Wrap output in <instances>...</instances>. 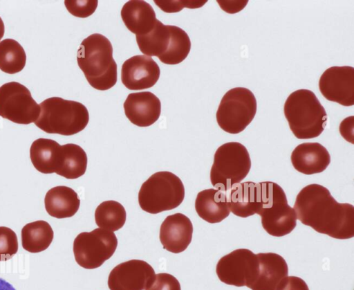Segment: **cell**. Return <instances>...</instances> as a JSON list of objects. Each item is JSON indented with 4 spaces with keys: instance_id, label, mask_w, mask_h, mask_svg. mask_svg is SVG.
I'll return each mask as SVG.
<instances>
[{
    "instance_id": "obj_16",
    "label": "cell",
    "mask_w": 354,
    "mask_h": 290,
    "mask_svg": "<svg viewBox=\"0 0 354 290\" xmlns=\"http://www.w3.org/2000/svg\"><path fill=\"white\" fill-rule=\"evenodd\" d=\"M127 118L138 127H149L156 123L161 112L159 98L149 91L131 93L124 102Z\"/></svg>"
},
{
    "instance_id": "obj_22",
    "label": "cell",
    "mask_w": 354,
    "mask_h": 290,
    "mask_svg": "<svg viewBox=\"0 0 354 290\" xmlns=\"http://www.w3.org/2000/svg\"><path fill=\"white\" fill-rule=\"evenodd\" d=\"M44 205L51 217L62 219L73 217L79 210L80 199L77 192L65 185L50 189L46 194Z\"/></svg>"
},
{
    "instance_id": "obj_34",
    "label": "cell",
    "mask_w": 354,
    "mask_h": 290,
    "mask_svg": "<svg viewBox=\"0 0 354 290\" xmlns=\"http://www.w3.org/2000/svg\"><path fill=\"white\" fill-rule=\"evenodd\" d=\"M277 290H309L306 282L297 276H287Z\"/></svg>"
},
{
    "instance_id": "obj_6",
    "label": "cell",
    "mask_w": 354,
    "mask_h": 290,
    "mask_svg": "<svg viewBox=\"0 0 354 290\" xmlns=\"http://www.w3.org/2000/svg\"><path fill=\"white\" fill-rule=\"evenodd\" d=\"M184 197L181 179L172 172L160 171L142 183L138 192V203L142 210L158 214L177 208Z\"/></svg>"
},
{
    "instance_id": "obj_13",
    "label": "cell",
    "mask_w": 354,
    "mask_h": 290,
    "mask_svg": "<svg viewBox=\"0 0 354 290\" xmlns=\"http://www.w3.org/2000/svg\"><path fill=\"white\" fill-rule=\"evenodd\" d=\"M155 276L153 267L141 260H131L115 266L108 278L110 290H145Z\"/></svg>"
},
{
    "instance_id": "obj_15",
    "label": "cell",
    "mask_w": 354,
    "mask_h": 290,
    "mask_svg": "<svg viewBox=\"0 0 354 290\" xmlns=\"http://www.w3.org/2000/svg\"><path fill=\"white\" fill-rule=\"evenodd\" d=\"M192 234L191 220L186 215L178 212L167 216L161 224L159 238L165 249L179 253L188 247Z\"/></svg>"
},
{
    "instance_id": "obj_31",
    "label": "cell",
    "mask_w": 354,
    "mask_h": 290,
    "mask_svg": "<svg viewBox=\"0 0 354 290\" xmlns=\"http://www.w3.org/2000/svg\"><path fill=\"white\" fill-rule=\"evenodd\" d=\"M97 0L76 1L66 0L64 4L68 11L75 17L86 18L91 16L96 10Z\"/></svg>"
},
{
    "instance_id": "obj_29",
    "label": "cell",
    "mask_w": 354,
    "mask_h": 290,
    "mask_svg": "<svg viewBox=\"0 0 354 290\" xmlns=\"http://www.w3.org/2000/svg\"><path fill=\"white\" fill-rule=\"evenodd\" d=\"M170 27V41L166 52L158 59L166 64H177L182 62L191 49V41L187 33L176 26Z\"/></svg>"
},
{
    "instance_id": "obj_5",
    "label": "cell",
    "mask_w": 354,
    "mask_h": 290,
    "mask_svg": "<svg viewBox=\"0 0 354 290\" xmlns=\"http://www.w3.org/2000/svg\"><path fill=\"white\" fill-rule=\"evenodd\" d=\"M259 205L257 215L263 229L270 235L282 237L290 233L297 225V215L288 203L286 193L277 183H259Z\"/></svg>"
},
{
    "instance_id": "obj_18",
    "label": "cell",
    "mask_w": 354,
    "mask_h": 290,
    "mask_svg": "<svg viewBox=\"0 0 354 290\" xmlns=\"http://www.w3.org/2000/svg\"><path fill=\"white\" fill-rule=\"evenodd\" d=\"M290 159L297 171L310 175L324 171L330 163V155L319 143H304L293 149Z\"/></svg>"
},
{
    "instance_id": "obj_33",
    "label": "cell",
    "mask_w": 354,
    "mask_h": 290,
    "mask_svg": "<svg viewBox=\"0 0 354 290\" xmlns=\"http://www.w3.org/2000/svg\"><path fill=\"white\" fill-rule=\"evenodd\" d=\"M206 2L207 1H154L156 5L167 13L179 12L184 8H198Z\"/></svg>"
},
{
    "instance_id": "obj_32",
    "label": "cell",
    "mask_w": 354,
    "mask_h": 290,
    "mask_svg": "<svg viewBox=\"0 0 354 290\" xmlns=\"http://www.w3.org/2000/svg\"><path fill=\"white\" fill-rule=\"evenodd\" d=\"M145 290H181L178 280L172 275L160 273L155 275L151 283Z\"/></svg>"
},
{
    "instance_id": "obj_23",
    "label": "cell",
    "mask_w": 354,
    "mask_h": 290,
    "mask_svg": "<svg viewBox=\"0 0 354 290\" xmlns=\"http://www.w3.org/2000/svg\"><path fill=\"white\" fill-rule=\"evenodd\" d=\"M227 192L226 194L229 209L234 215L246 218L257 213V183H239Z\"/></svg>"
},
{
    "instance_id": "obj_4",
    "label": "cell",
    "mask_w": 354,
    "mask_h": 290,
    "mask_svg": "<svg viewBox=\"0 0 354 290\" xmlns=\"http://www.w3.org/2000/svg\"><path fill=\"white\" fill-rule=\"evenodd\" d=\"M35 125L48 134L71 136L82 131L89 121L87 108L82 103L52 97L42 101Z\"/></svg>"
},
{
    "instance_id": "obj_9",
    "label": "cell",
    "mask_w": 354,
    "mask_h": 290,
    "mask_svg": "<svg viewBox=\"0 0 354 290\" xmlns=\"http://www.w3.org/2000/svg\"><path fill=\"white\" fill-rule=\"evenodd\" d=\"M117 246L118 239L112 231L95 228L91 232H82L73 242L75 260L82 268L97 269L112 257Z\"/></svg>"
},
{
    "instance_id": "obj_19",
    "label": "cell",
    "mask_w": 354,
    "mask_h": 290,
    "mask_svg": "<svg viewBox=\"0 0 354 290\" xmlns=\"http://www.w3.org/2000/svg\"><path fill=\"white\" fill-rule=\"evenodd\" d=\"M121 17L127 29L136 36L149 33L158 21L152 6L140 0H131L124 3L121 10Z\"/></svg>"
},
{
    "instance_id": "obj_30",
    "label": "cell",
    "mask_w": 354,
    "mask_h": 290,
    "mask_svg": "<svg viewBox=\"0 0 354 290\" xmlns=\"http://www.w3.org/2000/svg\"><path fill=\"white\" fill-rule=\"evenodd\" d=\"M16 233L10 228L0 226V261L11 259L18 251Z\"/></svg>"
},
{
    "instance_id": "obj_12",
    "label": "cell",
    "mask_w": 354,
    "mask_h": 290,
    "mask_svg": "<svg viewBox=\"0 0 354 290\" xmlns=\"http://www.w3.org/2000/svg\"><path fill=\"white\" fill-rule=\"evenodd\" d=\"M321 93L328 100L348 107L354 105V69L352 66H332L319 80Z\"/></svg>"
},
{
    "instance_id": "obj_3",
    "label": "cell",
    "mask_w": 354,
    "mask_h": 290,
    "mask_svg": "<svg viewBox=\"0 0 354 290\" xmlns=\"http://www.w3.org/2000/svg\"><path fill=\"white\" fill-rule=\"evenodd\" d=\"M283 112L291 132L299 139L316 138L325 129L326 110L310 90L291 93L285 102Z\"/></svg>"
},
{
    "instance_id": "obj_35",
    "label": "cell",
    "mask_w": 354,
    "mask_h": 290,
    "mask_svg": "<svg viewBox=\"0 0 354 290\" xmlns=\"http://www.w3.org/2000/svg\"><path fill=\"white\" fill-rule=\"evenodd\" d=\"M354 116H351L343 120L339 125V132L346 141L353 143Z\"/></svg>"
},
{
    "instance_id": "obj_17",
    "label": "cell",
    "mask_w": 354,
    "mask_h": 290,
    "mask_svg": "<svg viewBox=\"0 0 354 290\" xmlns=\"http://www.w3.org/2000/svg\"><path fill=\"white\" fill-rule=\"evenodd\" d=\"M257 277L250 289L252 290H277L288 276V267L284 258L274 253H259Z\"/></svg>"
},
{
    "instance_id": "obj_25",
    "label": "cell",
    "mask_w": 354,
    "mask_h": 290,
    "mask_svg": "<svg viewBox=\"0 0 354 290\" xmlns=\"http://www.w3.org/2000/svg\"><path fill=\"white\" fill-rule=\"evenodd\" d=\"M169 26L158 20L149 33L142 36H136L139 49L145 55L159 58L166 52L171 37Z\"/></svg>"
},
{
    "instance_id": "obj_37",
    "label": "cell",
    "mask_w": 354,
    "mask_h": 290,
    "mask_svg": "<svg viewBox=\"0 0 354 290\" xmlns=\"http://www.w3.org/2000/svg\"><path fill=\"white\" fill-rule=\"evenodd\" d=\"M0 290H16L14 287L0 278Z\"/></svg>"
},
{
    "instance_id": "obj_26",
    "label": "cell",
    "mask_w": 354,
    "mask_h": 290,
    "mask_svg": "<svg viewBox=\"0 0 354 290\" xmlns=\"http://www.w3.org/2000/svg\"><path fill=\"white\" fill-rule=\"evenodd\" d=\"M62 146L63 159L56 174L67 179H75L84 175L87 167L85 151L74 143H67Z\"/></svg>"
},
{
    "instance_id": "obj_14",
    "label": "cell",
    "mask_w": 354,
    "mask_h": 290,
    "mask_svg": "<svg viewBox=\"0 0 354 290\" xmlns=\"http://www.w3.org/2000/svg\"><path fill=\"white\" fill-rule=\"evenodd\" d=\"M160 69L158 64L145 55L133 56L123 63L121 80L130 90H143L152 87L159 79Z\"/></svg>"
},
{
    "instance_id": "obj_27",
    "label": "cell",
    "mask_w": 354,
    "mask_h": 290,
    "mask_svg": "<svg viewBox=\"0 0 354 290\" xmlns=\"http://www.w3.org/2000/svg\"><path fill=\"white\" fill-rule=\"evenodd\" d=\"M126 217L127 214L124 206L113 200L102 202L95 211L97 226L112 232L122 228L125 224Z\"/></svg>"
},
{
    "instance_id": "obj_28",
    "label": "cell",
    "mask_w": 354,
    "mask_h": 290,
    "mask_svg": "<svg viewBox=\"0 0 354 290\" xmlns=\"http://www.w3.org/2000/svg\"><path fill=\"white\" fill-rule=\"evenodd\" d=\"M26 62V52L18 42L10 38L0 42V70L15 74L22 71Z\"/></svg>"
},
{
    "instance_id": "obj_10",
    "label": "cell",
    "mask_w": 354,
    "mask_h": 290,
    "mask_svg": "<svg viewBox=\"0 0 354 290\" xmlns=\"http://www.w3.org/2000/svg\"><path fill=\"white\" fill-rule=\"evenodd\" d=\"M40 114V106L29 89L17 82L0 87V116L17 124L35 123Z\"/></svg>"
},
{
    "instance_id": "obj_38",
    "label": "cell",
    "mask_w": 354,
    "mask_h": 290,
    "mask_svg": "<svg viewBox=\"0 0 354 290\" xmlns=\"http://www.w3.org/2000/svg\"><path fill=\"white\" fill-rule=\"evenodd\" d=\"M4 32H5L4 24H3L2 19L0 17V40L3 37Z\"/></svg>"
},
{
    "instance_id": "obj_2",
    "label": "cell",
    "mask_w": 354,
    "mask_h": 290,
    "mask_svg": "<svg viewBox=\"0 0 354 290\" xmlns=\"http://www.w3.org/2000/svg\"><path fill=\"white\" fill-rule=\"evenodd\" d=\"M77 61L93 88L106 91L115 84L118 66L112 44L105 36L94 33L85 38L78 48Z\"/></svg>"
},
{
    "instance_id": "obj_21",
    "label": "cell",
    "mask_w": 354,
    "mask_h": 290,
    "mask_svg": "<svg viewBox=\"0 0 354 290\" xmlns=\"http://www.w3.org/2000/svg\"><path fill=\"white\" fill-rule=\"evenodd\" d=\"M195 209L201 219L210 224L221 222L230 213L226 193L214 188L197 194Z\"/></svg>"
},
{
    "instance_id": "obj_11",
    "label": "cell",
    "mask_w": 354,
    "mask_h": 290,
    "mask_svg": "<svg viewBox=\"0 0 354 290\" xmlns=\"http://www.w3.org/2000/svg\"><path fill=\"white\" fill-rule=\"evenodd\" d=\"M259 272L257 254L247 248L236 249L222 257L217 262L216 273L223 283L248 288L255 281Z\"/></svg>"
},
{
    "instance_id": "obj_24",
    "label": "cell",
    "mask_w": 354,
    "mask_h": 290,
    "mask_svg": "<svg viewBox=\"0 0 354 290\" xmlns=\"http://www.w3.org/2000/svg\"><path fill=\"white\" fill-rule=\"evenodd\" d=\"M54 237L50 225L46 221L37 220L26 224L21 229L22 247L30 253H39L47 249Z\"/></svg>"
},
{
    "instance_id": "obj_20",
    "label": "cell",
    "mask_w": 354,
    "mask_h": 290,
    "mask_svg": "<svg viewBox=\"0 0 354 290\" xmlns=\"http://www.w3.org/2000/svg\"><path fill=\"white\" fill-rule=\"evenodd\" d=\"M30 157L33 166L39 172L57 173L62 163V146L52 139L38 138L31 144Z\"/></svg>"
},
{
    "instance_id": "obj_1",
    "label": "cell",
    "mask_w": 354,
    "mask_h": 290,
    "mask_svg": "<svg viewBox=\"0 0 354 290\" xmlns=\"http://www.w3.org/2000/svg\"><path fill=\"white\" fill-rule=\"evenodd\" d=\"M294 210L304 225L338 239L354 236V206L339 203L326 187L313 183L297 195Z\"/></svg>"
},
{
    "instance_id": "obj_36",
    "label": "cell",
    "mask_w": 354,
    "mask_h": 290,
    "mask_svg": "<svg viewBox=\"0 0 354 290\" xmlns=\"http://www.w3.org/2000/svg\"><path fill=\"white\" fill-rule=\"evenodd\" d=\"M221 8L227 12L235 13L242 10L248 1H218Z\"/></svg>"
},
{
    "instance_id": "obj_8",
    "label": "cell",
    "mask_w": 354,
    "mask_h": 290,
    "mask_svg": "<svg viewBox=\"0 0 354 290\" xmlns=\"http://www.w3.org/2000/svg\"><path fill=\"white\" fill-rule=\"evenodd\" d=\"M256 112L257 100L254 93L247 88L235 87L223 96L216 118L221 129L236 134L249 125Z\"/></svg>"
},
{
    "instance_id": "obj_7",
    "label": "cell",
    "mask_w": 354,
    "mask_h": 290,
    "mask_svg": "<svg viewBox=\"0 0 354 290\" xmlns=\"http://www.w3.org/2000/svg\"><path fill=\"white\" fill-rule=\"evenodd\" d=\"M251 168L247 148L238 142L219 146L214 156L210 170V181L218 190L226 192L246 177Z\"/></svg>"
}]
</instances>
